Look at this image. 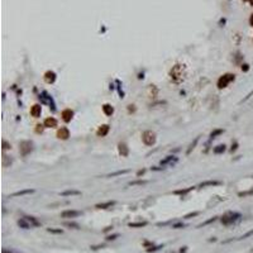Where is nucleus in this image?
Listing matches in <instances>:
<instances>
[{"label": "nucleus", "mask_w": 253, "mask_h": 253, "mask_svg": "<svg viewBox=\"0 0 253 253\" xmlns=\"http://www.w3.org/2000/svg\"><path fill=\"white\" fill-rule=\"evenodd\" d=\"M240 218H242V215L239 213L228 211L227 214L221 216L220 221H221V224H224V225H232V224H234V223H237L238 220H240Z\"/></svg>", "instance_id": "nucleus-1"}, {"label": "nucleus", "mask_w": 253, "mask_h": 253, "mask_svg": "<svg viewBox=\"0 0 253 253\" xmlns=\"http://www.w3.org/2000/svg\"><path fill=\"white\" fill-rule=\"evenodd\" d=\"M234 80H235V75L234 74L223 75L221 77H219V80H218V88H219V89H225L227 86L229 85L230 82H233Z\"/></svg>", "instance_id": "nucleus-2"}, {"label": "nucleus", "mask_w": 253, "mask_h": 253, "mask_svg": "<svg viewBox=\"0 0 253 253\" xmlns=\"http://www.w3.org/2000/svg\"><path fill=\"white\" fill-rule=\"evenodd\" d=\"M142 140H143V143L146 146H153L157 140V137H156V133L152 130H146L143 132V134H142Z\"/></svg>", "instance_id": "nucleus-3"}, {"label": "nucleus", "mask_w": 253, "mask_h": 253, "mask_svg": "<svg viewBox=\"0 0 253 253\" xmlns=\"http://www.w3.org/2000/svg\"><path fill=\"white\" fill-rule=\"evenodd\" d=\"M19 151H20V154H22V156H28L30 152L33 151V143H32V142H29V140L20 142Z\"/></svg>", "instance_id": "nucleus-4"}, {"label": "nucleus", "mask_w": 253, "mask_h": 253, "mask_svg": "<svg viewBox=\"0 0 253 253\" xmlns=\"http://www.w3.org/2000/svg\"><path fill=\"white\" fill-rule=\"evenodd\" d=\"M39 100L42 101L43 104H49V106H52V110H54L56 109V106H54V103H53V99L51 98V96L46 93H42V95H39Z\"/></svg>", "instance_id": "nucleus-5"}, {"label": "nucleus", "mask_w": 253, "mask_h": 253, "mask_svg": "<svg viewBox=\"0 0 253 253\" xmlns=\"http://www.w3.org/2000/svg\"><path fill=\"white\" fill-rule=\"evenodd\" d=\"M81 215V211L77 210H65L61 213V216L65 218V219H74V218H77Z\"/></svg>", "instance_id": "nucleus-6"}, {"label": "nucleus", "mask_w": 253, "mask_h": 253, "mask_svg": "<svg viewBox=\"0 0 253 253\" xmlns=\"http://www.w3.org/2000/svg\"><path fill=\"white\" fill-rule=\"evenodd\" d=\"M35 190L34 189H25V190H20L17 192H13L10 197H19V196H25V195H30V194H34Z\"/></svg>", "instance_id": "nucleus-7"}, {"label": "nucleus", "mask_w": 253, "mask_h": 253, "mask_svg": "<svg viewBox=\"0 0 253 253\" xmlns=\"http://www.w3.org/2000/svg\"><path fill=\"white\" fill-rule=\"evenodd\" d=\"M57 137H58L60 139H62V140L68 139V137H70V130H68V128H65V127H62L61 129H58Z\"/></svg>", "instance_id": "nucleus-8"}, {"label": "nucleus", "mask_w": 253, "mask_h": 253, "mask_svg": "<svg viewBox=\"0 0 253 253\" xmlns=\"http://www.w3.org/2000/svg\"><path fill=\"white\" fill-rule=\"evenodd\" d=\"M40 113H42V106H40L39 104H35V105H33L32 108H30V115L34 116V118L40 116Z\"/></svg>", "instance_id": "nucleus-9"}, {"label": "nucleus", "mask_w": 253, "mask_h": 253, "mask_svg": "<svg viewBox=\"0 0 253 253\" xmlns=\"http://www.w3.org/2000/svg\"><path fill=\"white\" fill-rule=\"evenodd\" d=\"M61 115H62V119L66 121V123H68V121H71V119L74 118V111L71 109H65Z\"/></svg>", "instance_id": "nucleus-10"}, {"label": "nucleus", "mask_w": 253, "mask_h": 253, "mask_svg": "<svg viewBox=\"0 0 253 253\" xmlns=\"http://www.w3.org/2000/svg\"><path fill=\"white\" fill-rule=\"evenodd\" d=\"M44 128H56L57 127V120H56L53 116H51V118H47V119H44Z\"/></svg>", "instance_id": "nucleus-11"}, {"label": "nucleus", "mask_w": 253, "mask_h": 253, "mask_svg": "<svg viewBox=\"0 0 253 253\" xmlns=\"http://www.w3.org/2000/svg\"><path fill=\"white\" fill-rule=\"evenodd\" d=\"M44 80L47 84H53L56 81V74L53 71H47V72L44 74Z\"/></svg>", "instance_id": "nucleus-12"}, {"label": "nucleus", "mask_w": 253, "mask_h": 253, "mask_svg": "<svg viewBox=\"0 0 253 253\" xmlns=\"http://www.w3.org/2000/svg\"><path fill=\"white\" fill-rule=\"evenodd\" d=\"M221 185L220 181H215V180H209V181H204L199 185V187H213V186H219Z\"/></svg>", "instance_id": "nucleus-13"}, {"label": "nucleus", "mask_w": 253, "mask_h": 253, "mask_svg": "<svg viewBox=\"0 0 253 253\" xmlns=\"http://www.w3.org/2000/svg\"><path fill=\"white\" fill-rule=\"evenodd\" d=\"M177 160H179V158H177L176 156H167L165 160L161 161V165H168V163L170 165H174V163H176V162H177Z\"/></svg>", "instance_id": "nucleus-14"}, {"label": "nucleus", "mask_w": 253, "mask_h": 253, "mask_svg": "<svg viewBox=\"0 0 253 253\" xmlns=\"http://www.w3.org/2000/svg\"><path fill=\"white\" fill-rule=\"evenodd\" d=\"M109 130H110V127H109L108 124L101 125L100 128L98 129V135H99V137H105L106 134L109 133Z\"/></svg>", "instance_id": "nucleus-15"}, {"label": "nucleus", "mask_w": 253, "mask_h": 253, "mask_svg": "<svg viewBox=\"0 0 253 253\" xmlns=\"http://www.w3.org/2000/svg\"><path fill=\"white\" fill-rule=\"evenodd\" d=\"M118 149H119V153L123 157H127L128 153H129V149H128V147H127L125 143H119L118 144Z\"/></svg>", "instance_id": "nucleus-16"}, {"label": "nucleus", "mask_w": 253, "mask_h": 253, "mask_svg": "<svg viewBox=\"0 0 253 253\" xmlns=\"http://www.w3.org/2000/svg\"><path fill=\"white\" fill-rule=\"evenodd\" d=\"M61 196H77V195H81V191H79V190H66V191H63V192H61L60 194Z\"/></svg>", "instance_id": "nucleus-17"}, {"label": "nucleus", "mask_w": 253, "mask_h": 253, "mask_svg": "<svg viewBox=\"0 0 253 253\" xmlns=\"http://www.w3.org/2000/svg\"><path fill=\"white\" fill-rule=\"evenodd\" d=\"M18 224L20 228H23V229H29V228H32V224L25 219V218H22V219L18 220Z\"/></svg>", "instance_id": "nucleus-18"}, {"label": "nucleus", "mask_w": 253, "mask_h": 253, "mask_svg": "<svg viewBox=\"0 0 253 253\" xmlns=\"http://www.w3.org/2000/svg\"><path fill=\"white\" fill-rule=\"evenodd\" d=\"M113 205H115V201H106L101 202V204H96V207L98 209H108V207H111Z\"/></svg>", "instance_id": "nucleus-19"}, {"label": "nucleus", "mask_w": 253, "mask_h": 253, "mask_svg": "<svg viewBox=\"0 0 253 253\" xmlns=\"http://www.w3.org/2000/svg\"><path fill=\"white\" fill-rule=\"evenodd\" d=\"M103 110H104V113L106 115H111L114 113V109H113V106H111L110 104H104L103 105Z\"/></svg>", "instance_id": "nucleus-20"}, {"label": "nucleus", "mask_w": 253, "mask_h": 253, "mask_svg": "<svg viewBox=\"0 0 253 253\" xmlns=\"http://www.w3.org/2000/svg\"><path fill=\"white\" fill-rule=\"evenodd\" d=\"M129 170H121V171H116V172H111V174L106 175V177H115V176H121V175H125L128 174Z\"/></svg>", "instance_id": "nucleus-21"}, {"label": "nucleus", "mask_w": 253, "mask_h": 253, "mask_svg": "<svg viewBox=\"0 0 253 253\" xmlns=\"http://www.w3.org/2000/svg\"><path fill=\"white\" fill-rule=\"evenodd\" d=\"M24 218L30 223V224H32V227H39V225H40V223H39L37 219H35L34 216H24Z\"/></svg>", "instance_id": "nucleus-22"}, {"label": "nucleus", "mask_w": 253, "mask_h": 253, "mask_svg": "<svg viewBox=\"0 0 253 253\" xmlns=\"http://www.w3.org/2000/svg\"><path fill=\"white\" fill-rule=\"evenodd\" d=\"M199 139H200V137H196V138L194 139V142H192V143L189 146V148H187V151H186V154H190L191 153V151L195 148L196 147V144H197V142H199Z\"/></svg>", "instance_id": "nucleus-23"}, {"label": "nucleus", "mask_w": 253, "mask_h": 253, "mask_svg": "<svg viewBox=\"0 0 253 253\" xmlns=\"http://www.w3.org/2000/svg\"><path fill=\"white\" fill-rule=\"evenodd\" d=\"M225 151V144H219V146H216L214 149H213V152H214L215 154H220L223 153V152Z\"/></svg>", "instance_id": "nucleus-24"}, {"label": "nucleus", "mask_w": 253, "mask_h": 253, "mask_svg": "<svg viewBox=\"0 0 253 253\" xmlns=\"http://www.w3.org/2000/svg\"><path fill=\"white\" fill-rule=\"evenodd\" d=\"M221 133H224V130H223V129H215V130H213L211 133H210V140L214 139V138H216V137L220 135Z\"/></svg>", "instance_id": "nucleus-25"}, {"label": "nucleus", "mask_w": 253, "mask_h": 253, "mask_svg": "<svg viewBox=\"0 0 253 253\" xmlns=\"http://www.w3.org/2000/svg\"><path fill=\"white\" fill-rule=\"evenodd\" d=\"M147 225V221H139V223H129V227L130 228H142V227H146Z\"/></svg>", "instance_id": "nucleus-26"}, {"label": "nucleus", "mask_w": 253, "mask_h": 253, "mask_svg": "<svg viewBox=\"0 0 253 253\" xmlns=\"http://www.w3.org/2000/svg\"><path fill=\"white\" fill-rule=\"evenodd\" d=\"M194 187H189V189H186V190H177V191H175L174 194H176V195H185V194H187L189 191H191Z\"/></svg>", "instance_id": "nucleus-27"}, {"label": "nucleus", "mask_w": 253, "mask_h": 253, "mask_svg": "<svg viewBox=\"0 0 253 253\" xmlns=\"http://www.w3.org/2000/svg\"><path fill=\"white\" fill-rule=\"evenodd\" d=\"M47 232L48 233H53V234H62V233H63L62 229H53V228H48Z\"/></svg>", "instance_id": "nucleus-28"}, {"label": "nucleus", "mask_w": 253, "mask_h": 253, "mask_svg": "<svg viewBox=\"0 0 253 253\" xmlns=\"http://www.w3.org/2000/svg\"><path fill=\"white\" fill-rule=\"evenodd\" d=\"M216 219H218L216 216H214V218H210L209 220H206V221H204V223H202V224H200V225H199V228H201V227H205V225H207V224H210V223H214Z\"/></svg>", "instance_id": "nucleus-29"}, {"label": "nucleus", "mask_w": 253, "mask_h": 253, "mask_svg": "<svg viewBox=\"0 0 253 253\" xmlns=\"http://www.w3.org/2000/svg\"><path fill=\"white\" fill-rule=\"evenodd\" d=\"M148 181H144V180H139V181H134V182H130V186H134V185H144V184H147Z\"/></svg>", "instance_id": "nucleus-30"}, {"label": "nucleus", "mask_w": 253, "mask_h": 253, "mask_svg": "<svg viewBox=\"0 0 253 253\" xmlns=\"http://www.w3.org/2000/svg\"><path fill=\"white\" fill-rule=\"evenodd\" d=\"M251 235H253V230H249L248 233H246V234H243L242 237H239V238H238V239H246V238L251 237Z\"/></svg>", "instance_id": "nucleus-31"}, {"label": "nucleus", "mask_w": 253, "mask_h": 253, "mask_svg": "<svg viewBox=\"0 0 253 253\" xmlns=\"http://www.w3.org/2000/svg\"><path fill=\"white\" fill-rule=\"evenodd\" d=\"M172 228L174 229H180V228H185V224L184 223H176V224L172 225Z\"/></svg>", "instance_id": "nucleus-32"}, {"label": "nucleus", "mask_w": 253, "mask_h": 253, "mask_svg": "<svg viewBox=\"0 0 253 253\" xmlns=\"http://www.w3.org/2000/svg\"><path fill=\"white\" fill-rule=\"evenodd\" d=\"M196 215H199V211H194V213H190V214L185 215L184 218H185V219H190L191 216H196Z\"/></svg>", "instance_id": "nucleus-33"}, {"label": "nucleus", "mask_w": 253, "mask_h": 253, "mask_svg": "<svg viewBox=\"0 0 253 253\" xmlns=\"http://www.w3.org/2000/svg\"><path fill=\"white\" fill-rule=\"evenodd\" d=\"M163 247V246H157V247H151V248H148L147 249V252H154V251H158V249H161V248Z\"/></svg>", "instance_id": "nucleus-34"}, {"label": "nucleus", "mask_w": 253, "mask_h": 253, "mask_svg": "<svg viewBox=\"0 0 253 253\" xmlns=\"http://www.w3.org/2000/svg\"><path fill=\"white\" fill-rule=\"evenodd\" d=\"M119 237V234H113V235H108V238H106V240H115L116 238Z\"/></svg>", "instance_id": "nucleus-35"}, {"label": "nucleus", "mask_w": 253, "mask_h": 253, "mask_svg": "<svg viewBox=\"0 0 253 253\" xmlns=\"http://www.w3.org/2000/svg\"><path fill=\"white\" fill-rule=\"evenodd\" d=\"M66 225L72 227V228H75V229H79V224H76V223H66Z\"/></svg>", "instance_id": "nucleus-36"}, {"label": "nucleus", "mask_w": 253, "mask_h": 253, "mask_svg": "<svg viewBox=\"0 0 253 253\" xmlns=\"http://www.w3.org/2000/svg\"><path fill=\"white\" fill-rule=\"evenodd\" d=\"M3 148L4 149H9V148H12V146H10L9 143H7L5 140H3Z\"/></svg>", "instance_id": "nucleus-37"}, {"label": "nucleus", "mask_w": 253, "mask_h": 253, "mask_svg": "<svg viewBox=\"0 0 253 253\" xmlns=\"http://www.w3.org/2000/svg\"><path fill=\"white\" fill-rule=\"evenodd\" d=\"M251 194H253V190L246 191V192H239V196H247V195H251Z\"/></svg>", "instance_id": "nucleus-38"}, {"label": "nucleus", "mask_w": 253, "mask_h": 253, "mask_svg": "<svg viewBox=\"0 0 253 253\" xmlns=\"http://www.w3.org/2000/svg\"><path fill=\"white\" fill-rule=\"evenodd\" d=\"M252 95H253V90H252V91H251V93H249V94H248V95L246 96V98H244V99H243V100L240 101V104H242V103H244V101H247L248 99H249V98H251V96H252Z\"/></svg>", "instance_id": "nucleus-39"}, {"label": "nucleus", "mask_w": 253, "mask_h": 253, "mask_svg": "<svg viewBox=\"0 0 253 253\" xmlns=\"http://www.w3.org/2000/svg\"><path fill=\"white\" fill-rule=\"evenodd\" d=\"M242 70L243 71H248V70H249V65H247V63L242 65Z\"/></svg>", "instance_id": "nucleus-40"}, {"label": "nucleus", "mask_w": 253, "mask_h": 253, "mask_svg": "<svg viewBox=\"0 0 253 253\" xmlns=\"http://www.w3.org/2000/svg\"><path fill=\"white\" fill-rule=\"evenodd\" d=\"M237 146H238V144H237V143H234V146H232L230 151H232V152H233V151H235V149H237Z\"/></svg>", "instance_id": "nucleus-41"}, {"label": "nucleus", "mask_w": 253, "mask_h": 253, "mask_svg": "<svg viewBox=\"0 0 253 253\" xmlns=\"http://www.w3.org/2000/svg\"><path fill=\"white\" fill-rule=\"evenodd\" d=\"M249 23H251V25L253 27V14L251 15V18H249Z\"/></svg>", "instance_id": "nucleus-42"}, {"label": "nucleus", "mask_w": 253, "mask_h": 253, "mask_svg": "<svg viewBox=\"0 0 253 253\" xmlns=\"http://www.w3.org/2000/svg\"><path fill=\"white\" fill-rule=\"evenodd\" d=\"M244 1H248V3H249L251 5H253V0H244Z\"/></svg>", "instance_id": "nucleus-43"}]
</instances>
